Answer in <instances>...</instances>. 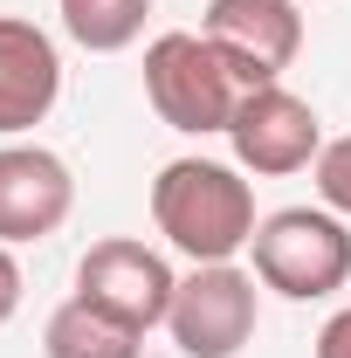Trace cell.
I'll return each mask as SVG.
<instances>
[{
	"instance_id": "1",
	"label": "cell",
	"mask_w": 351,
	"mask_h": 358,
	"mask_svg": "<svg viewBox=\"0 0 351 358\" xmlns=\"http://www.w3.org/2000/svg\"><path fill=\"white\" fill-rule=\"evenodd\" d=\"M152 227L186 262H234L255 241V186L220 159H166L152 179Z\"/></svg>"
},
{
	"instance_id": "5",
	"label": "cell",
	"mask_w": 351,
	"mask_h": 358,
	"mask_svg": "<svg viewBox=\"0 0 351 358\" xmlns=\"http://www.w3.org/2000/svg\"><path fill=\"white\" fill-rule=\"evenodd\" d=\"M173 289H179L173 262H166L159 248L131 241V234H110V241H96L83 262H76V296H83L89 310H103V317H117V324H131L138 338L166 324V310H173Z\"/></svg>"
},
{
	"instance_id": "7",
	"label": "cell",
	"mask_w": 351,
	"mask_h": 358,
	"mask_svg": "<svg viewBox=\"0 0 351 358\" xmlns=\"http://www.w3.org/2000/svg\"><path fill=\"white\" fill-rule=\"evenodd\" d=\"M227 145H234V166H241V173L289 179V173H303V166H317V152H324V124H317V110H310L296 90L262 83V90H248V96L234 103Z\"/></svg>"
},
{
	"instance_id": "6",
	"label": "cell",
	"mask_w": 351,
	"mask_h": 358,
	"mask_svg": "<svg viewBox=\"0 0 351 358\" xmlns=\"http://www.w3.org/2000/svg\"><path fill=\"white\" fill-rule=\"evenodd\" d=\"M200 35L220 48L241 90L282 83V69L303 55V14L296 0H207Z\"/></svg>"
},
{
	"instance_id": "2",
	"label": "cell",
	"mask_w": 351,
	"mask_h": 358,
	"mask_svg": "<svg viewBox=\"0 0 351 358\" xmlns=\"http://www.w3.org/2000/svg\"><path fill=\"white\" fill-rule=\"evenodd\" d=\"M248 90L234 83V69L220 62V48L207 35H186V28H166L145 42V103L159 110V124H173L186 138H227L234 124V103Z\"/></svg>"
},
{
	"instance_id": "13",
	"label": "cell",
	"mask_w": 351,
	"mask_h": 358,
	"mask_svg": "<svg viewBox=\"0 0 351 358\" xmlns=\"http://www.w3.org/2000/svg\"><path fill=\"white\" fill-rule=\"evenodd\" d=\"M21 262H14V248L0 241V324H14V310H21Z\"/></svg>"
},
{
	"instance_id": "3",
	"label": "cell",
	"mask_w": 351,
	"mask_h": 358,
	"mask_svg": "<svg viewBox=\"0 0 351 358\" xmlns=\"http://www.w3.org/2000/svg\"><path fill=\"white\" fill-rule=\"evenodd\" d=\"M248 255H255L262 289L289 296V303H317L351 282V227L331 207H282L255 227Z\"/></svg>"
},
{
	"instance_id": "12",
	"label": "cell",
	"mask_w": 351,
	"mask_h": 358,
	"mask_svg": "<svg viewBox=\"0 0 351 358\" xmlns=\"http://www.w3.org/2000/svg\"><path fill=\"white\" fill-rule=\"evenodd\" d=\"M310 179H317V200H324L331 214H345V221H351V131L345 138H324Z\"/></svg>"
},
{
	"instance_id": "10",
	"label": "cell",
	"mask_w": 351,
	"mask_h": 358,
	"mask_svg": "<svg viewBox=\"0 0 351 358\" xmlns=\"http://www.w3.org/2000/svg\"><path fill=\"white\" fill-rule=\"evenodd\" d=\"M138 345H145V338H138L131 324L89 310L83 296L55 303V310H48V331H42V352L48 358H138Z\"/></svg>"
},
{
	"instance_id": "14",
	"label": "cell",
	"mask_w": 351,
	"mask_h": 358,
	"mask_svg": "<svg viewBox=\"0 0 351 358\" xmlns=\"http://www.w3.org/2000/svg\"><path fill=\"white\" fill-rule=\"evenodd\" d=\"M317 358H351V310H338L317 331Z\"/></svg>"
},
{
	"instance_id": "11",
	"label": "cell",
	"mask_w": 351,
	"mask_h": 358,
	"mask_svg": "<svg viewBox=\"0 0 351 358\" xmlns=\"http://www.w3.org/2000/svg\"><path fill=\"white\" fill-rule=\"evenodd\" d=\"M69 42L89 48V55H124V48L145 35V14L152 0H55Z\"/></svg>"
},
{
	"instance_id": "8",
	"label": "cell",
	"mask_w": 351,
	"mask_h": 358,
	"mask_svg": "<svg viewBox=\"0 0 351 358\" xmlns=\"http://www.w3.org/2000/svg\"><path fill=\"white\" fill-rule=\"evenodd\" d=\"M76 207L69 159L48 145H0V241H48Z\"/></svg>"
},
{
	"instance_id": "4",
	"label": "cell",
	"mask_w": 351,
	"mask_h": 358,
	"mask_svg": "<svg viewBox=\"0 0 351 358\" xmlns=\"http://www.w3.org/2000/svg\"><path fill=\"white\" fill-rule=\"evenodd\" d=\"M166 331L179 358H241L255 338V268L193 262V275H179L173 289Z\"/></svg>"
},
{
	"instance_id": "9",
	"label": "cell",
	"mask_w": 351,
	"mask_h": 358,
	"mask_svg": "<svg viewBox=\"0 0 351 358\" xmlns=\"http://www.w3.org/2000/svg\"><path fill=\"white\" fill-rule=\"evenodd\" d=\"M62 96V48L48 42V28L0 14V138L35 131Z\"/></svg>"
}]
</instances>
